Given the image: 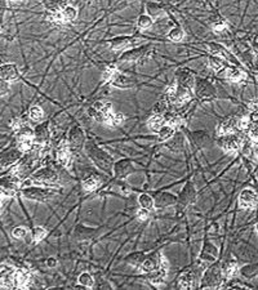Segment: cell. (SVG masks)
Listing matches in <instances>:
<instances>
[{"label":"cell","instance_id":"26","mask_svg":"<svg viewBox=\"0 0 258 290\" xmlns=\"http://www.w3.org/2000/svg\"><path fill=\"white\" fill-rule=\"evenodd\" d=\"M0 78H2V80H6V82H16V80L20 79L18 68L16 64H3L0 68Z\"/></svg>","mask_w":258,"mask_h":290},{"label":"cell","instance_id":"52","mask_svg":"<svg viewBox=\"0 0 258 290\" xmlns=\"http://www.w3.org/2000/svg\"><path fill=\"white\" fill-rule=\"evenodd\" d=\"M184 28H180V26L172 28V30L169 31V34H168V39L172 40V42H174V43H177V42H181V40L184 39Z\"/></svg>","mask_w":258,"mask_h":290},{"label":"cell","instance_id":"25","mask_svg":"<svg viewBox=\"0 0 258 290\" xmlns=\"http://www.w3.org/2000/svg\"><path fill=\"white\" fill-rule=\"evenodd\" d=\"M136 43V39L133 36H116L114 39H111L108 42V46H110L111 50L114 52H122V50H126L128 46H130L132 44Z\"/></svg>","mask_w":258,"mask_h":290},{"label":"cell","instance_id":"33","mask_svg":"<svg viewBox=\"0 0 258 290\" xmlns=\"http://www.w3.org/2000/svg\"><path fill=\"white\" fill-rule=\"evenodd\" d=\"M14 281L17 289H24V288L30 286L31 282L30 272L25 271V270H17L14 274Z\"/></svg>","mask_w":258,"mask_h":290},{"label":"cell","instance_id":"64","mask_svg":"<svg viewBox=\"0 0 258 290\" xmlns=\"http://www.w3.org/2000/svg\"><path fill=\"white\" fill-rule=\"evenodd\" d=\"M256 231H257V234H258V222L256 223Z\"/></svg>","mask_w":258,"mask_h":290},{"label":"cell","instance_id":"21","mask_svg":"<svg viewBox=\"0 0 258 290\" xmlns=\"http://www.w3.org/2000/svg\"><path fill=\"white\" fill-rule=\"evenodd\" d=\"M134 172V166H133L132 162L129 159L119 160V162H114V176L116 180H124Z\"/></svg>","mask_w":258,"mask_h":290},{"label":"cell","instance_id":"8","mask_svg":"<svg viewBox=\"0 0 258 290\" xmlns=\"http://www.w3.org/2000/svg\"><path fill=\"white\" fill-rule=\"evenodd\" d=\"M110 114H111V104L108 101H104V100L96 101L94 104L88 108V115H90L92 119H94L96 122H104V124Z\"/></svg>","mask_w":258,"mask_h":290},{"label":"cell","instance_id":"49","mask_svg":"<svg viewBox=\"0 0 258 290\" xmlns=\"http://www.w3.org/2000/svg\"><path fill=\"white\" fill-rule=\"evenodd\" d=\"M169 140H170V142L166 144V147H168V148H170L172 151L184 150V138L182 137H174V136H173Z\"/></svg>","mask_w":258,"mask_h":290},{"label":"cell","instance_id":"14","mask_svg":"<svg viewBox=\"0 0 258 290\" xmlns=\"http://www.w3.org/2000/svg\"><path fill=\"white\" fill-rule=\"evenodd\" d=\"M195 94L198 98H202V100H208V98L214 97L217 90H216V86H213L212 82H208L206 79H202V78H198L195 80Z\"/></svg>","mask_w":258,"mask_h":290},{"label":"cell","instance_id":"56","mask_svg":"<svg viewBox=\"0 0 258 290\" xmlns=\"http://www.w3.org/2000/svg\"><path fill=\"white\" fill-rule=\"evenodd\" d=\"M226 26H228V24H226V21L222 18L216 20V21H213V24H212V28L216 31V32H222V31L226 28Z\"/></svg>","mask_w":258,"mask_h":290},{"label":"cell","instance_id":"50","mask_svg":"<svg viewBox=\"0 0 258 290\" xmlns=\"http://www.w3.org/2000/svg\"><path fill=\"white\" fill-rule=\"evenodd\" d=\"M194 140H195V144H198V147H206L209 144V137L204 132H195Z\"/></svg>","mask_w":258,"mask_h":290},{"label":"cell","instance_id":"61","mask_svg":"<svg viewBox=\"0 0 258 290\" xmlns=\"http://www.w3.org/2000/svg\"><path fill=\"white\" fill-rule=\"evenodd\" d=\"M253 156L256 160H258V142H256V144L253 146Z\"/></svg>","mask_w":258,"mask_h":290},{"label":"cell","instance_id":"17","mask_svg":"<svg viewBox=\"0 0 258 290\" xmlns=\"http://www.w3.org/2000/svg\"><path fill=\"white\" fill-rule=\"evenodd\" d=\"M218 248L216 246L213 242H206L199 254V260L204 263H214L218 258Z\"/></svg>","mask_w":258,"mask_h":290},{"label":"cell","instance_id":"30","mask_svg":"<svg viewBox=\"0 0 258 290\" xmlns=\"http://www.w3.org/2000/svg\"><path fill=\"white\" fill-rule=\"evenodd\" d=\"M22 151L20 148H12V150L6 151V154L2 155V168L4 166H10V165L16 164L17 162L22 159Z\"/></svg>","mask_w":258,"mask_h":290},{"label":"cell","instance_id":"28","mask_svg":"<svg viewBox=\"0 0 258 290\" xmlns=\"http://www.w3.org/2000/svg\"><path fill=\"white\" fill-rule=\"evenodd\" d=\"M82 186L86 190V192H93L96 190L101 186V178H100V174L97 176L96 173H90L84 174L83 180H82Z\"/></svg>","mask_w":258,"mask_h":290},{"label":"cell","instance_id":"2","mask_svg":"<svg viewBox=\"0 0 258 290\" xmlns=\"http://www.w3.org/2000/svg\"><path fill=\"white\" fill-rule=\"evenodd\" d=\"M224 278L221 263L214 262L212 263V266L206 267L204 270L199 286L202 289H220V288L224 286Z\"/></svg>","mask_w":258,"mask_h":290},{"label":"cell","instance_id":"38","mask_svg":"<svg viewBox=\"0 0 258 290\" xmlns=\"http://www.w3.org/2000/svg\"><path fill=\"white\" fill-rule=\"evenodd\" d=\"M239 274L243 278H253L258 275V262L257 263H250V264H246L240 268Z\"/></svg>","mask_w":258,"mask_h":290},{"label":"cell","instance_id":"11","mask_svg":"<svg viewBox=\"0 0 258 290\" xmlns=\"http://www.w3.org/2000/svg\"><path fill=\"white\" fill-rule=\"evenodd\" d=\"M148 50H150L148 46L126 49V52L122 53V56L119 57V64H136V62L141 61L142 58L146 57Z\"/></svg>","mask_w":258,"mask_h":290},{"label":"cell","instance_id":"19","mask_svg":"<svg viewBox=\"0 0 258 290\" xmlns=\"http://www.w3.org/2000/svg\"><path fill=\"white\" fill-rule=\"evenodd\" d=\"M155 200V209H164L168 208V206H173V205H177L178 202V196L173 195L172 192H159L154 196Z\"/></svg>","mask_w":258,"mask_h":290},{"label":"cell","instance_id":"13","mask_svg":"<svg viewBox=\"0 0 258 290\" xmlns=\"http://www.w3.org/2000/svg\"><path fill=\"white\" fill-rule=\"evenodd\" d=\"M68 142L70 148L72 150V152H76L80 151L86 146V134H84V130L80 128L79 126H75L68 130Z\"/></svg>","mask_w":258,"mask_h":290},{"label":"cell","instance_id":"54","mask_svg":"<svg viewBox=\"0 0 258 290\" xmlns=\"http://www.w3.org/2000/svg\"><path fill=\"white\" fill-rule=\"evenodd\" d=\"M164 119H166V124L172 126H178L180 122H181L180 116L174 112H166L164 114Z\"/></svg>","mask_w":258,"mask_h":290},{"label":"cell","instance_id":"1","mask_svg":"<svg viewBox=\"0 0 258 290\" xmlns=\"http://www.w3.org/2000/svg\"><path fill=\"white\" fill-rule=\"evenodd\" d=\"M84 148H86V154H88V158L92 160L93 164L97 168H100L102 172L108 174L114 172V160L106 151L102 150L101 147H98L93 142H86Z\"/></svg>","mask_w":258,"mask_h":290},{"label":"cell","instance_id":"22","mask_svg":"<svg viewBox=\"0 0 258 290\" xmlns=\"http://www.w3.org/2000/svg\"><path fill=\"white\" fill-rule=\"evenodd\" d=\"M195 76L188 68H178L176 71V82L178 86L191 89L195 86Z\"/></svg>","mask_w":258,"mask_h":290},{"label":"cell","instance_id":"44","mask_svg":"<svg viewBox=\"0 0 258 290\" xmlns=\"http://www.w3.org/2000/svg\"><path fill=\"white\" fill-rule=\"evenodd\" d=\"M78 282H79V285H82V286L90 288H90L96 286L94 278H93L92 275L88 274V272H83V274H80L79 278H78Z\"/></svg>","mask_w":258,"mask_h":290},{"label":"cell","instance_id":"31","mask_svg":"<svg viewBox=\"0 0 258 290\" xmlns=\"http://www.w3.org/2000/svg\"><path fill=\"white\" fill-rule=\"evenodd\" d=\"M14 274L16 270L10 268V267L2 266V288H6V289L16 288Z\"/></svg>","mask_w":258,"mask_h":290},{"label":"cell","instance_id":"55","mask_svg":"<svg viewBox=\"0 0 258 290\" xmlns=\"http://www.w3.org/2000/svg\"><path fill=\"white\" fill-rule=\"evenodd\" d=\"M246 134L254 142H258V122H252L249 128L246 129Z\"/></svg>","mask_w":258,"mask_h":290},{"label":"cell","instance_id":"4","mask_svg":"<svg viewBox=\"0 0 258 290\" xmlns=\"http://www.w3.org/2000/svg\"><path fill=\"white\" fill-rule=\"evenodd\" d=\"M164 98L169 104H181L188 102L191 98V89L184 88V86L176 84L173 86H169L164 93Z\"/></svg>","mask_w":258,"mask_h":290},{"label":"cell","instance_id":"16","mask_svg":"<svg viewBox=\"0 0 258 290\" xmlns=\"http://www.w3.org/2000/svg\"><path fill=\"white\" fill-rule=\"evenodd\" d=\"M162 256H163L160 253H158V252L148 254L146 258L144 260V262L141 263V266L138 267L141 274L148 275V274H151V272H154L155 270H158V267L160 266V262H162Z\"/></svg>","mask_w":258,"mask_h":290},{"label":"cell","instance_id":"10","mask_svg":"<svg viewBox=\"0 0 258 290\" xmlns=\"http://www.w3.org/2000/svg\"><path fill=\"white\" fill-rule=\"evenodd\" d=\"M196 198H198L196 188H195L192 182L188 180V182H186L184 188L181 190V192H180L178 202H177V205H178L180 208L186 209L188 206H190V205L195 204Z\"/></svg>","mask_w":258,"mask_h":290},{"label":"cell","instance_id":"9","mask_svg":"<svg viewBox=\"0 0 258 290\" xmlns=\"http://www.w3.org/2000/svg\"><path fill=\"white\" fill-rule=\"evenodd\" d=\"M78 17V10L76 8H74L72 6H64L61 10L54 13H50L48 16V20L50 22H54V24H68V22L75 21Z\"/></svg>","mask_w":258,"mask_h":290},{"label":"cell","instance_id":"7","mask_svg":"<svg viewBox=\"0 0 258 290\" xmlns=\"http://www.w3.org/2000/svg\"><path fill=\"white\" fill-rule=\"evenodd\" d=\"M17 140H18V148L22 152H28L36 146L35 144L34 130L28 126H24L21 129L17 130Z\"/></svg>","mask_w":258,"mask_h":290},{"label":"cell","instance_id":"57","mask_svg":"<svg viewBox=\"0 0 258 290\" xmlns=\"http://www.w3.org/2000/svg\"><path fill=\"white\" fill-rule=\"evenodd\" d=\"M150 212L151 210H148V209H144L140 206L138 212H137V218H138L140 220H146L150 217Z\"/></svg>","mask_w":258,"mask_h":290},{"label":"cell","instance_id":"29","mask_svg":"<svg viewBox=\"0 0 258 290\" xmlns=\"http://www.w3.org/2000/svg\"><path fill=\"white\" fill-rule=\"evenodd\" d=\"M97 230L92 228V227H86L84 224H78L75 227L74 232H72V238L78 242H86V240H90V238H93Z\"/></svg>","mask_w":258,"mask_h":290},{"label":"cell","instance_id":"42","mask_svg":"<svg viewBox=\"0 0 258 290\" xmlns=\"http://www.w3.org/2000/svg\"><path fill=\"white\" fill-rule=\"evenodd\" d=\"M124 122H126V116H124L123 114L111 112L110 115L108 116V119H106L104 124L110 126H123Z\"/></svg>","mask_w":258,"mask_h":290},{"label":"cell","instance_id":"40","mask_svg":"<svg viewBox=\"0 0 258 290\" xmlns=\"http://www.w3.org/2000/svg\"><path fill=\"white\" fill-rule=\"evenodd\" d=\"M44 110L39 104H34V106L30 107V110H28V118L30 120L35 122H42L44 120Z\"/></svg>","mask_w":258,"mask_h":290},{"label":"cell","instance_id":"39","mask_svg":"<svg viewBox=\"0 0 258 290\" xmlns=\"http://www.w3.org/2000/svg\"><path fill=\"white\" fill-rule=\"evenodd\" d=\"M138 204L141 208L148 209V210H154L155 209L154 196L148 195V194H141V195L138 196Z\"/></svg>","mask_w":258,"mask_h":290},{"label":"cell","instance_id":"23","mask_svg":"<svg viewBox=\"0 0 258 290\" xmlns=\"http://www.w3.org/2000/svg\"><path fill=\"white\" fill-rule=\"evenodd\" d=\"M57 162L62 166H68L71 162V159H72V150L68 146V140H64L57 147Z\"/></svg>","mask_w":258,"mask_h":290},{"label":"cell","instance_id":"48","mask_svg":"<svg viewBox=\"0 0 258 290\" xmlns=\"http://www.w3.org/2000/svg\"><path fill=\"white\" fill-rule=\"evenodd\" d=\"M154 21H152V17H150L148 14H141L137 20V26H138L141 30H148L152 26Z\"/></svg>","mask_w":258,"mask_h":290},{"label":"cell","instance_id":"59","mask_svg":"<svg viewBox=\"0 0 258 290\" xmlns=\"http://www.w3.org/2000/svg\"><path fill=\"white\" fill-rule=\"evenodd\" d=\"M46 266L50 267V268H54L56 266H57V260H56V258H48V260H46Z\"/></svg>","mask_w":258,"mask_h":290},{"label":"cell","instance_id":"35","mask_svg":"<svg viewBox=\"0 0 258 290\" xmlns=\"http://www.w3.org/2000/svg\"><path fill=\"white\" fill-rule=\"evenodd\" d=\"M148 128L151 129L152 132H159L160 129L163 128L166 126V119H164V115H160V114H154V115L151 116L150 119L148 122Z\"/></svg>","mask_w":258,"mask_h":290},{"label":"cell","instance_id":"34","mask_svg":"<svg viewBox=\"0 0 258 290\" xmlns=\"http://www.w3.org/2000/svg\"><path fill=\"white\" fill-rule=\"evenodd\" d=\"M224 78L230 80V82H240L242 80L246 79V74L243 70H240L238 66H234V68H228L224 70Z\"/></svg>","mask_w":258,"mask_h":290},{"label":"cell","instance_id":"20","mask_svg":"<svg viewBox=\"0 0 258 290\" xmlns=\"http://www.w3.org/2000/svg\"><path fill=\"white\" fill-rule=\"evenodd\" d=\"M34 138H35V144L40 147H44L46 144H48L50 142V124L48 122H40L35 126L34 129Z\"/></svg>","mask_w":258,"mask_h":290},{"label":"cell","instance_id":"53","mask_svg":"<svg viewBox=\"0 0 258 290\" xmlns=\"http://www.w3.org/2000/svg\"><path fill=\"white\" fill-rule=\"evenodd\" d=\"M169 102L166 101V98L160 100L159 102H156L154 106V114H160V115H164L166 112H168Z\"/></svg>","mask_w":258,"mask_h":290},{"label":"cell","instance_id":"43","mask_svg":"<svg viewBox=\"0 0 258 290\" xmlns=\"http://www.w3.org/2000/svg\"><path fill=\"white\" fill-rule=\"evenodd\" d=\"M224 60L221 57V56H216V54H212L210 57L208 58V64L209 68H212V70L214 71H221L222 68H224Z\"/></svg>","mask_w":258,"mask_h":290},{"label":"cell","instance_id":"24","mask_svg":"<svg viewBox=\"0 0 258 290\" xmlns=\"http://www.w3.org/2000/svg\"><path fill=\"white\" fill-rule=\"evenodd\" d=\"M208 46H209V49H210V52H212V54L221 56V57L224 58V60L226 62H230V64H232L234 66H238V68L240 66L239 61H238V58L235 57V56L231 54V53L228 52V49L224 48V46H220V44H216V43L208 44Z\"/></svg>","mask_w":258,"mask_h":290},{"label":"cell","instance_id":"37","mask_svg":"<svg viewBox=\"0 0 258 290\" xmlns=\"http://www.w3.org/2000/svg\"><path fill=\"white\" fill-rule=\"evenodd\" d=\"M174 134H176L174 126L166 124L163 128L158 132V140H159V142H168Z\"/></svg>","mask_w":258,"mask_h":290},{"label":"cell","instance_id":"47","mask_svg":"<svg viewBox=\"0 0 258 290\" xmlns=\"http://www.w3.org/2000/svg\"><path fill=\"white\" fill-rule=\"evenodd\" d=\"M116 72H118L116 64H110L108 66H106V68H104V72H102V80H104V82H110L111 80H112V78L115 76V74Z\"/></svg>","mask_w":258,"mask_h":290},{"label":"cell","instance_id":"51","mask_svg":"<svg viewBox=\"0 0 258 290\" xmlns=\"http://www.w3.org/2000/svg\"><path fill=\"white\" fill-rule=\"evenodd\" d=\"M28 235H30V230L24 226L16 227L12 231V236L16 240H26V238H28Z\"/></svg>","mask_w":258,"mask_h":290},{"label":"cell","instance_id":"27","mask_svg":"<svg viewBox=\"0 0 258 290\" xmlns=\"http://www.w3.org/2000/svg\"><path fill=\"white\" fill-rule=\"evenodd\" d=\"M110 82L112 86H115V88H120V89H128L136 86L134 79H132V78L126 75V74L119 72V71L115 74V76L112 78V80H111Z\"/></svg>","mask_w":258,"mask_h":290},{"label":"cell","instance_id":"60","mask_svg":"<svg viewBox=\"0 0 258 290\" xmlns=\"http://www.w3.org/2000/svg\"><path fill=\"white\" fill-rule=\"evenodd\" d=\"M249 108L252 111H258V100L257 101H252L249 104Z\"/></svg>","mask_w":258,"mask_h":290},{"label":"cell","instance_id":"41","mask_svg":"<svg viewBox=\"0 0 258 290\" xmlns=\"http://www.w3.org/2000/svg\"><path fill=\"white\" fill-rule=\"evenodd\" d=\"M148 254L142 253V252H136V253L129 254V256H126V262L129 263L130 266L134 267H140L141 266V263L144 262V260L146 258Z\"/></svg>","mask_w":258,"mask_h":290},{"label":"cell","instance_id":"63","mask_svg":"<svg viewBox=\"0 0 258 290\" xmlns=\"http://www.w3.org/2000/svg\"><path fill=\"white\" fill-rule=\"evenodd\" d=\"M10 2H13V3H16V2H24V0H10Z\"/></svg>","mask_w":258,"mask_h":290},{"label":"cell","instance_id":"12","mask_svg":"<svg viewBox=\"0 0 258 290\" xmlns=\"http://www.w3.org/2000/svg\"><path fill=\"white\" fill-rule=\"evenodd\" d=\"M239 206L246 210H254L258 206V194L253 188H244L240 191L239 198Z\"/></svg>","mask_w":258,"mask_h":290},{"label":"cell","instance_id":"3","mask_svg":"<svg viewBox=\"0 0 258 290\" xmlns=\"http://www.w3.org/2000/svg\"><path fill=\"white\" fill-rule=\"evenodd\" d=\"M206 264L204 262H202V264H195L191 268L186 270L184 272H182L181 276L178 278V286L181 289H195V288L199 286V276L202 272H204L206 270Z\"/></svg>","mask_w":258,"mask_h":290},{"label":"cell","instance_id":"36","mask_svg":"<svg viewBox=\"0 0 258 290\" xmlns=\"http://www.w3.org/2000/svg\"><path fill=\"white\" fill-rule=\"evenodd\" d=\"M146 12H148V14L150 16V17H152V18H158L160 16L166 14V10H164L163 6L158 3H154V2H148V3L146 4Z\"/></svg>","mask_w":258,"mask_h":290},{"label":"cell","instance_id":"46","mask_svg":"<svg viewBox=\"0 0 258 290\" xmlns=\"http://www.w3.org/2000/svg\"><path fill=\"white\" fill-rule=\"evenodd\" d=\"M43 4L46 10H50V13L58 12L64 8V4L61 3V0H43Z\"/></svg>","mask_w":258,"mask_h":290},{"label":"cell","instance_id":"45","mask_svg":"<svg viewBox=\"0 0 258 290\" xmlns=\"http://www.w3.org/2000/svg\"><path fill=\"white\" fill-rule=\"evenodd\" d=\"M48 232L44 227H35L32 231H31V238H32V242L34 244H39L40 242H43L44 238H46Z\"/></svg>","mask_w":258,"mask_h":290},{"label":"cell","instance_id":"5","mask_svg":"<svg viewBox=\"0 0 258 290\" xmlns=\"http://www.w3.org/2000/svg\"><path fill=\"white\" fill-rule=\"evenodd\" d=\"M21 194L24 198H28V200H32V202H46L54 195L56 191L52 188H42V187H36L32 184V186L22 188Z\"/></svg>","mask_w":258,"mask_h":290},{"label":"cell","instance_id":"32","mask_svg":"<svg viewBox=\"0 0 258 290\" xmlns=\"http://www.w3.org/2000/svg\"><path fill=\"white\" fill-rule=\"evenodd\" d=\"M240 271V267L239 264H238L236 260H226V262H224V264H222V272H224V278H226V280H231L232 278H235V276L239 274Z\"/></svg>","mask_w":258,"mask_h":290},{"label":"cell","instance_id":"15","mask_svg":"<svg viewBox=\"0 0 258 290\" xmlns=\"http://www.w3.org/2000/svg\"><path fill=\"white\" fill-rule=\"evenodd\" d=\"M218 146L226 152H238L242 147V138L236 133L221 136L218 140Z\"/></svg>","mask_w":258,"mask_h":290},{"label":"cell","instance_id":"18","mask_svg":"<svg viewBox=\"0 0 258 290\" xmlns=\"http://www.w3.org/2000/svg\"><path fill=\"white\" fill-rule=\"evenodd\" d=\"M239 122L240 119H238V118H226V119L222 120L218 124V126H217V134H218V137L236 133L240 129Z\"/></svg>","mask_w":258,"mask_h":290},{"label":"cell","instance_id":"58","mask_svg":"<svg viewBox=\"0 0 258 290\" xmlns=\"http://www.w3.org/2000/svg\"><path fill=\"white\" fill-rule=\"evenodd\" d=\"M10 82H6V80H2V84H0V93L2 96H6L10 90Z\"/></svg>","mask_w":258,"mask_h":290},{"label":"cell","instance_id":"62","mask_svg":"<svg viewBox=\"0 0 258 290\" xmlns=\"http://www.w3.org/2000/svg\"><path fill=\"white\" fill-rule=\"evenodd\" d=\"M252 49H253V54H254L256 57H258V42H257V43L253 44Z\"/></svg>","mask_w":258,"mask_h":290},{"label":"cell","instance_id":"6","mask_svg":"<svg viewBox=\"0 0 258 290\" xmlns=\"http://www.w3.org/2000/svg\"><path fill=\"white\" fill-rule=\"evenodd\" d=\"M31 180H34V184H48V186H54L60 180L58 172L54 170L50 166H44V168L38 169L36 172L32 173L31 176Z\"/></svg>","mask_w":258,"mask_h":290}]
</instances>
